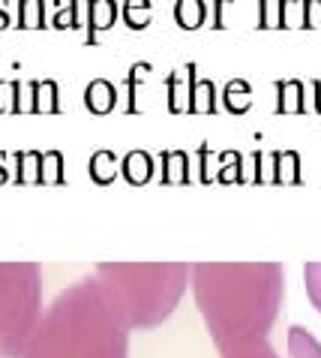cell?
Here are the masks:
<instances>
[{
	"label": "cell",
	"mask_w": 321,
	"mask_h": 358,
	"mask_svg": "<svg viewBox=\"0 0 321 358\" xmlns=\"http://www.w3.org/2000/svg\"><path fill=\"white\" fill-rule=\"evenodd\" d=\"M189 289L219 355L267 341L285 295L279 262H198Z\"/></svg>",
	"instance_id": "cell-1"
},
{
	"label": "cell",
	"mask_w": 321,
	"mask_h": 358,
	"mask_svg": "<svg viewBox=\"0 0 321 358\" xmlns=\"http://www.w3.org/2000/svg\"><path fill=\"white\" fill-rule=\"evenodd\" d=\"M22 358H129V328L96 274L54 295Z\"/></svg>",
	"instance_id": "cell-2"
},
{
	"label": "cell",
	"mask_w": 321,
	"mask_h": 358,
	"mask_svg": "<svg viewBox=\"0 0 321 358\" xmlns=\"http://www.w3.org/2000/svg\"><path fill=\"white\" fill-rule=\"evenodd\" d=\"M186 262H103L96 277L129 331L156 328L177 310L189 289Z\"/></svg>",
	"instance_id": "cell-3"
},
{
	"label": "cell",
	"mask_w": 321,
	"mask_h": 358,
	"mask_svg": "<svg viewBox=\"0 0 321 358\" xmlns=\"http://www.w3.org/2000/svg\"><path fill=\"white\" fill-rule=\"evenodd\" d=\"M43 313L39 265L0 262V358H22Z\"/></svg>",
	"instance_id": "cell-4"
},
{
	"label": "cell",
	"mask_w": 321,
	"mask_h": 358,
	"mask_svg": "<svg viewBox=\"0 0 321 358\" xmlns=\"http://www.w3.org/2000/svg\"><path fill=\"white\" fill-rule=\"evenodd\" d=\"M288 341V358H321L318 337L304 325H292L285 334Z\"/></svg>",
	"instance_id": "cell-5"
},
{
	"label": "cell",
	"mask_w": 321,
	"mask_h": 358,
	"mask_svg": "<svg viewBox=\"0 0 321 358\" xmlns=\"http://www.w3.org/2000/svg\"><path fill=\"white\" fill-rule=\"evenodd\" d=\"M90 31H99V27H112L114 24V0H90Z\"/></svg>",
	"instance_id": "cell-6"
},
{
	"label": "cell",
	"mask_w": 321,
	"mask_h": 358,
	"mask_svg": "<svg viewBox=\"0 0 321 358\" xmlns=\"http://www.w3.org/2000/svg\"><path fill=\"white\" fill-rule=\"evenodd\" d=\"M174 15H177L180 27H198L202 24V18H204V3L202 0H180Z\"/></svg>",
	"instance_id": "cell-7"
},
{
	"label": "cell",
	"mask_w": 321,
	"mask_h": 358,
	"mask_svg": "<svg viewBox=\"0 0 321 358\" xmlns=\"http://www.w3.org/2000/svg\"><path fill=\"white\" fill-rule=\"evenodd\" d=\"M304 283H306V295L313 307L321 313V262H306L304 265Z\"/></svg>",
	"instance_id": "cell-8"
},
{
	"label": "cell",
	"mask_w": 321,
	"mask_h": 358,
	"mask_svg": "<svg viewBox=\"0 0 321 358\" xmlns=\"http://www.w3.org/2000/svg\"><path fill=\"white\" fill-rule=\"evenodd\" d=\"M223 358H279V352L270 346V341H258V343L240 346L234 352H225Z\"/></svg>",
	"instance_id": "cell-9"
}]
</instances>
